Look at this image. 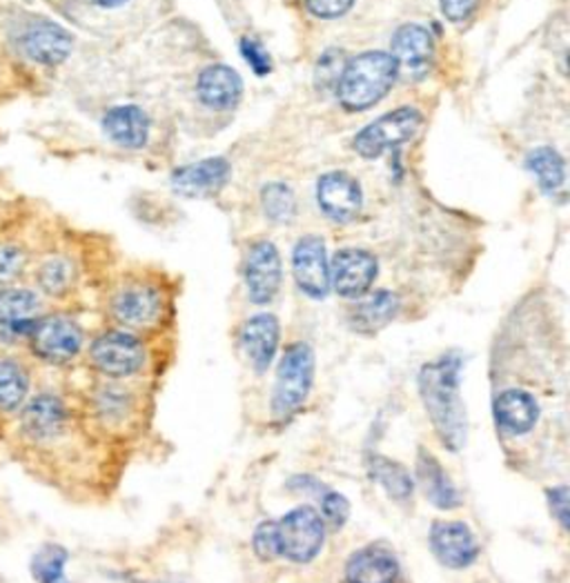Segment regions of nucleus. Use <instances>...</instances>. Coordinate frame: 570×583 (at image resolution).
<instances>
[{
	"instance_id": "39",
	"label": "nucleus",
	"mask_w": 570,
	"mask_h": 583,
	"mask_svg": "<svg viewBox=\"0 0 570 583\" xmlns=\"http://www.w3.org/2000/svg\"><path fill=\"white\" fill-rule=\"evenodd\" d=\"M92 3H94L97 8H101V10H117V8L126 6L128 0H92Z\"/></svg>"
},
{
	"instance_id": "23",
	"label": "nucleus",
	"mask_w": 570,
	"mask_h": 583,
	"mask_svg": "<svg viewBox=\"0 0 570 583\" xmlns=\"http://www.w3.org/2000/svg\"><path fill=\"white\" fill-rule=\"evenodd\" d=\"M112 310L121 323L141 328V325L157 321V316L161 312V296L157 290L146 288V285L126 288L117 294Z\"/></svg>"
},
{
	"instance_id": "27",
	"label": "nucleus",
	"mask_w": 570,
	"mask_h": 583,
	"mask_svg": "<svg viewBox=\"0 0 570 583\" xmlns=\"http://www.w3.org/2000/svg\"><path fill=\"white\" fill-rule=\"evenodd\" d=\"M526 168L532 172L546 194L557 192L566 179V163L552 148L530 150L526 157Z\"/></svg>"
},
{
	"instance_id": "12",
	"label": "nucleus",
	"mask_w": 570,
	"mask_h": 583,
	"mask_svg": "<svg viewBox=\"0 0 570 583\" xmlns=\"http://www.w3.org/2000/svg\"><path fill=\"white\" fill-rule=\"evenodd\" d=\"M39 312L41 301L32 290H0V343L10 345L21 339H28V332L39 319Z\"/></svg>"
},
{
	"instance_id": "7",
	"label": "nucleus",
	"mask_w": 570,
	"mask_h": 583,
	"mask_svg": "<svg viewBox=\"0 0 570 583\" xmlns=\"http://www.w3.org/2000/svg\"><path fill=\"white\" fill-rule=\"evenodd\" d=\"M92 363L108 376L123 379L143 368L146 352L139 339L128 332H108L92 343Z\"/></svg>"
},
{
	"instance_id": "5",
	"label": "nucleus",
	"mask_w": 570,
	"mask_h": 583,
	"mask_svg": "<svg viewBox=\"0 0 570 583\" xmlns=\"http://www.w3.org/2000/svg\"><path fill=\"white\" fill-rule=\"evenodd\" d=\"M421 128V114L414 108H399L366 125L352 141V148L363 159H379L388 150L408 143Z\"/></svg>"
},
{
	"instance_id": "16",
	"label": "nucleus",
	"mask_w": 570,
	"mask_h": 583,
	"mask_svg": "<svg viewBox=\"0 0 570 583\" xmlns=\"http://www.w3.org/2000/svg\"><path fill=\"white\" fill-rule=\"evenodd\" d=\"M72 48H74L72 34L57 23H39L30 28V32L23 37L26 54L34 63L48 68H57L66 63L68 57L72 54Z\"/></svg>"
},
{
	"instance_id": "17",
	"label": "nucleus",
	"mask_w": 570,
	"mask_h": 583,
	"mask_svg": "<svg viewBox=\"0 0 570 583\" xmlns=\"http://www.w3.org/2000/svg\"><path fill=\"white\" fill-rule=\"evenodd\" d=\"M197 94L206 108L226 112L239 105L243 97V81L239 72L228 66H210L197 81Z\"/></svg>"
},
{
	"instance_id": "9",
	"label": "nucleus",
	"mask_w": 570,
	"mask_h": 583,
	"mask_svg": "<svg viewBox=\"0 0 570 583\" xmlns=\"http://www.w3.org/2000/svg\"><path fill=\"white\" fill-rule=\"evenodd\" d=\"M292 272L301 292L310 299H326L330 292V261L319 237H303L292 252Z\"/></svg>"
},
{
	"instance_id": "22",
	"label": "nucleus",
	"mask_w": 570,
	"mask_h": 583,
	"mask_svg": "<svg viewBox=\"0 0 570 583\" xmlns=\"http://www.w3.org/2000/svg\"><path fill=\"white\" fill-rule=\"evenodd\" d=\"M397 574V559L379 547L359 550L346 563L348 583H394Z\"/></svg>"
},
{
	"instance_id": "19",
	"label": "nucleus",
	"mask_w": 570,
	"mask_h": 583,
	"mask_svg": "<svg viewBox=\"0 0 570 583\" xmlns=\"http://www.w3.org/2000/svg\"><path fill=\"white\" fill-rule=\"evenodd\" d=\"M241 345L257 372H266L279 348V321L272 314L252 316L241 330Z\"/></svg>"
},
{
	"instance_id": "32",
	"label": "nucleus",
	"mask_w": 570,
	"mask_h": 583,
	"mask_svg": "<svg viewBox=\"0 0 570 583\" xmlns=\"http://www.w3.org/2000/svg\"><path fill=\"white\" fill-rule=\"evenodd\" d=\"M26 268V252L17 245L0 243V283L14 281Z\"/></svg>"
},
{
	"instance_id": "2",
	"label": "nucleus",
	"mask_w": 570,
	"mask_h": 583,
	"mask_svg": "<svg viewBox=\"0 0 570 583\" xmlns=\"http://www.w3.org/2000/svg\"><path fill=\"white\" fill-rule=\"evenodd\" d=\"M397 77V63L388 52L359 54L346 61L334 86L337 99L348 112H363L392 90Z\"/></svg>"
},
{
	"instance_id": "25",
	"label": "nucleus",
	"mask_w": 570,
	"mask_h": 583,
	"mask_svg": "<svg viewBox=\"0 0 570 583\" xmlns=\"http://www.w3.org/2000/svg\"><path fill=\"white\" fill-rule=\"evenodd\" d=\"M397 312H399L397 294H392L388 290H379V292H374L368 299H361L357 303V308L350 314V321H352L354 330L370 334V332L386 328L397 316Z\"/></svg>"
},
{
	"instance_id": "18",
	"label": "nucleus",
	"mask_w": 570,
	"mask_h": 583,
	"mask_svg": "<svg viewBox=\"0 0 570 583\" xmlns=\"http://www.w3.org/2000/svg\"><path fill=\"white\" fill-rule=\"evenodd\" d=\"M103 132L112 143L121 148L139 150L148 143L150 119L137 105H117L106 112Z\"/></svg>"
},
{
	"instance_id": "37",
	"label": "nucleus",
	"mask_w": 570,
	"mask_h": 583,
	"mask_svg": "<svg viewBox=\"0 0 570 583\" xmlns=\"http://www.w3.org/2000/svg\"><path fill=\"white\" fill-rule=\"evenodd\" d=\"M477 3L479 0H439V8L450 23H461L474 12Z\"/></svg>"
},
{
	"instance_id": "1",
	"label": "nucleus",
	"mask_w": 570,
	"mask_h": 583,
	"mask_svg": "<svg viewBox=\"0 0 570 583\" xmlns=\"http://www.w3.org/2000/svg\"><path fill=\"white\" fill-rule=\"evenodd\" d=\"M459 372L461 359L457 354H443L423 365L419 374V392L426 412L439 439L450 450H459L466 441V408L459 394Z\"/></svg>"
},
{
	"instance_id": "31",
	"label": "nucleus",
	"mask_w": 570,
	"mask_h": 583,
	"mask_svg": "<svg viewBox=\"0 0 570 583\" xmlns=\"http://www.w3.org/2000/svg\"><path fill=\"white\" fill-rule=\"evenodd\" d=\"M39 283L48 294H63L72 283V265L66 259H52L43 263L39 272Z\"/></svg>"
},
{
	"instance_id": "35",
	"label": "nucleus",
	"mask_w": 570,
	"mask_h": 583,
	"mask_svg": "<svg viewBox=\"0 0 570 583\" xmlns=\"http://www.w3.org/2000/svg\"><path fill=\"white\" fill-rule=\"evenodd\" d=\"M241 54H243V59L252 66V70H254L259 77H263V74H268V72L272 70L270 54L266 52V48H263L259 41H254V39H243V41H241Z\"/></svg>"
},
{
	"instance_id": "10",
	"label": "nucleus",
	"mask_w": 570,
	"mask_h": 583,
	"mask_svg": "<svg viewBox=\"0 0 570 583\" xmlns=\"http://www.w3.org/2000/svg\"><path fill=\"white\" fill-rule=\"evenodd\" d=\"M248 296L257 305L270 303L281 288V257L274 243L257 241L246 261Z\"/></svg>"
},
{
	"instance_id": "38",
	"label": "nucleus",
	"mask_w": 570,
	"mask_h": 583,
	"mask_svg": "<svg viewBox=\"0 0 570 583\" xmlns=\"http://www.w3.org/2000/svg\"><path fill=\"white\" fill-rule=\"evenodd\" d=\"M548 503L561 527H568V487H554L548 492Z\"/></svg>"
},
{
	"instance_id": "21",
	"label": "nucleus",
	"mask_w": 570,
	"mask_h": 583,
	"mask_svg": "<svg viewBox=\"0 0 570 583\" xmlns=\"http://www.w3.org/2000/svg\"><path fill=\"white\" fill-rule=\"evenodd\" d=\"M539 408L534 396L523 390H506L494 401V421L510 434H526L534 428Z\"/></svg>"
},
{
	"instance_id": "29",
	"label": "nucleus",
	"mask_w": 570,
	"mask_h": 583,
	"mask_svg": "<svg viewBox=\"0 0 570 583\" xmlns=\"http://www.w3.org/2000/svg\"><path fill=\"white\" fill-rule=\"evenodd\" d=\"M261 203H263L266 217L270 221H274V223H288V221H292V217L297 212L294 194L283 183L266 185L263 192H261Z\"/></svg>"
},
{
	"instance_id": "20",
	"label": "nucleus",
	"mask_w": 570,
	"mask_h": 583,
	"mask_svg": "<svg viewBox=\"0 0 570 583\" xmlns=\"http://www.w3.org/2000/svg\"><path fill=\"white\" fill-rule=\"evenodd\" d=\"M66 405L54 394H41L32 399L23 410V428L37 441L54 439L66 428Z\"/></svg>"
},
{
	"instance_id": "14",
	"label": "nucleus",
	"mask_w": 570,
	"mask_h": 583,
	"mask_svg": "<svg viewBox=\"0 0 570 583\" xmlns=\"http://www.w3.org/2000/svg\"><path fill=\"white\" fill-rule=\"evenodd\" d=\"M430 547L446 567H468L474 563L479 547L470 527L461 521H437L430 530Z\"/></svg>"
},
{
	"instance_id": "30",
	"label": "nucleus",
	"mask_w": 570,
	"mask_h": 583,
	"mask_svg": "<svg viewBox=\"0 0 570 583\" xmlns=\"http://www.w3.org/2000/svg\"><path fill=\"white\" fill-rule=\"evenodd\" d=\"M66 561H68V552L63 547L48 545L32 561L34 576L41 583H68L66 581Z\"/></svg>"
},
{
	"instance_id": "4",
	"label": "nucleus",
	"mask_w": 570,
	"mask_h": 583,
	"mask_svg": "<svg viewBox=\"0 0 570 583\" xmlns=\"http://www.w3.org/2000/svg\"><path fill=\"white\" fill-rule=\"evenodd\" d=\"M323 541H326L323 519L310 505L294 507L281 521H274L277 556H286L294 563H308L321 552Z\"/></svg>"
},
{
	"instance_id": "28",
	"label": "nucleus",
	"mask_w": 570,
	"mask_h": 583,
	"mask_svg": "<svg viewBox=\"0 0 570 583\" xmlns=\"http://www.w3.org/2000/svg\"><path fill=\"white\" fill-rule=\"evenodd\" d=\"M370 474L388 492L390 499L406 501L412 496L414 483L410 479V472L403 465H399L397 461H390L386 456H372L370 459Z\"/></svg>"
},
{
	"instance_id": "26",
	"label": "nucleus",
	"mask_w": 570,
	"mask_h": 583,
	"mask_svg": "<svg viewBox=\"0 0 570 583\" xmlns=\"http://www.w3.org/2000/svg\"><path fill=\"white\" fill-rule=\"evenodd\" d=\"M30 392V376L26 368L12 359L0 356V410H17Z\"/></svg>"
},
{
	"instance_id": "34",
	"label": "nucleus",
	"mask_w": 570,
	"mask_h": 583,
	"mask_svg": "<svg viewBox=\"0 0 570 583\" xmlns=\"http://www.w3.org/2000/svg\"><path fill=\"white\" fill-rule=\"evenodd\" d=\"M354 6V0H306V8L310 14L323 21H334L346 17Z\"/></svg>"
},
{
	"instance_id": "13",
	"label": "nucleus",
	"mask_w": 570,
	"mask_h": 583,
	"mask_svg": "<svg viewBox=\"0 0 570 583\" xmlns=\"http://www.w3.org/2000/svg\"><path fill=\"white\" fill-rule=\"evenodd\" d=\"M317 201L321 212L332 221H350L363 205L361 185L343 170L328 172L317 183Z\"/></svg>"
},
{
	"instance_id": "3",
	"label": "nucleus",
	"mask_w": 570,
	"mask_h": 583,
	"mask_svg": "<svg viewBox=\"0 0 570 583\" xmlns=\"http://www.w3.org/2000/svg\"><path fill=\"white\" fill-rule=\"evenodd\" d=\"M314 381V352L308 343H294L286 350L272 394V412L277 419H288L308 399Z\"/></svg>"
},
{
	"instance_id": "24",
	"label": "nucleus",
	"mask_w": 570,
	"mask_h": 583,
	"mask_svg": "<svg viewBox=\"0 0 570 583\" xmlns=\"http://www.w3.org/2000/svg\"><path fill=\"white\" fill-rule=\"evenodd\" d=\"M417 476H419V483H421L428 501L432 505H437L439 510H454L461 505V496H459L457 487L452 485L450 476L443 472V468L439 465V461L432 454H428V452L419 454Z\"/></svg>"
},
{
	"instance_id": "8",
	"label": "nucleus",
	"mask_w": 570,
	"mask_h": 583,
	"mask_svg": "<svg viewBox=\"0 0 570 583\" xmlns=\"http://www.w3.org/2000/svg\"><path fill=\"white\" fill-rule=\"evenodd\" d=\"M379 272L377 259L359 248H343L330 261V285L346 299H361Z\"/></svg>"
},
{
	"instance_id": "33",
	"label": "nucleus",
	"mask_w": 570,
	"mask_h": 583,
	"mask_svg": "<svg viewBox=\"0 0 570 583\" xmlns=\"http://www.w3.org/2000/svg\"><path fill=\"white\" fill-rule=\"evenodd\" d=\"M321 501V510H323V516L334 525H343L348 521V514H350V503L343 494L339 492H332V490H326L323 496L319 499Z\"/></svg>"
},
{
	"instance_id": "11",
	"label": "nucleus",
	"mask_w": 570,
	"mask_h": 583,
	"mask_svg": "<svg viewBox=\"0 0 570 583\" xmlns=\"http://www.w3.org/2000/svg\"><path fill=\"white\" fill-rule=\"evenodd\" d=\"M390 48L399 74L408 79H423L428 74L434 59V41L426 28L414 23L399 28Z\"/></svg>"
},
{
	"instance_id": "15",
	"label": "nucleus",
	"mask_w": 570,
	"mask_h": 583,
	"mask_svg": "<svg viewBox=\"0 0 570 583\" xmlns=\"http://www.w3.org/2000/svg\"><path fill=\"white\" fill-rule=\"evenodd\" d=\"M232 168L226 159H203L199 163L179 168L172 174V190L186 199H203L221 192L230 181Z\"/></svg>"
},
{
	"instance_id": "36",
	"label": "nucleus",
	"mask_w": 570,
	"mask_h": 583,
	"mask_svg": "<svg viewBox=\"0 0 570 583\" xmlns=\"http://www.w3.org/2000/svg\"><path fill=\"white\" fill-rule=\"evenodd\" d=\"M343 54L341 52H326L321 59H319V68H317V81L319 86L328 88V86H337L339 77H341V70L343 66H337V61H341Z\"/></svg>"
},
{
	"instance_id": "6",
	"label": "nucleus",
	"mask_w": 570,
	"mask_h": 583,
	"mask_svg": "<svg viewBox=\"0 0 570 583\" xmlns=\"http://www.w3.org/2000/svg\"><path fill=\"white\" fill-rule=\"evenodd\" d=\"M28 341L32 352L48 363H68L83 348V330L77 321L63 314L39 316L28 332Z\"/></svg>"
}]
</instances>
